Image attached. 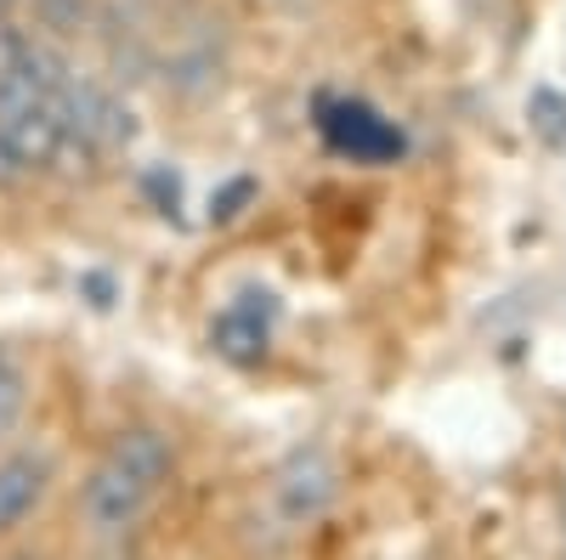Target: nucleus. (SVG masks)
Segmentation results:
<instances>
[{
    "mask_svg": "<svg viewBox=\"0 0 566 560\" xmlns=\"http://www.w3.org/2000/svg\"><path fill=\"white\" fill-rule=\"evenodd\" d=\"M323 136H328V148L368 159V165L402 154V130L391 119H380L368 103H323Z\"/></svg>",
    "mask_w": 566,
    "mask_h": 560,
    "instance_id": "1",
    "label": "nucleus"
},
{
    "mask_svg": "<svg viewBox=\"0 0 566 560\" xmlns=\"http://www.w3.org/2000/svg\"><path fill=\"white\" fill-rule=\"evenodd\" d=\"M148 482H136L125 464H97L91 471V482H85V516H91V527L97 532H119V527H130L136 516H142V504H148Z\"/></svg>",
    "mask_w": 566,
    "mask_h": 560,
    "instance_id": "2",
    "label": "nucleus"
},
{
    "mask_svg": "<svg viewBox=\"0 0 566 560\" xmlns=\"http://www.w3.org/2000/svg\"><path fill=\"white\" fill-rule=\"evenodd\" d=\"M335 493H340V476H335V464H328L323 453H301V458H290V471L277 476V504L290 509L295 521L323 516V509L335 504Z\"/></svg>",
    "mask_w": 566,
    "mask_h": 560,
    "instance_id": "3",
    "label": "nucleus"
},
{
    "mask_svg": "<svg viewBox=\"0 0 566 560\" xmlns=\"http://www.w3.org/2000/svg\"><path fill=\"white\" fill-rule=\"evenodd\" d=\"M272 311H277L272 295H266V306H255V295H244L232 311L216 317V351L232 357V362H255L272 340Z\"/></svg>",
    "mask_w": 566,
    "mask_h": 560,
    "instance_id": "4",
    "label": "nucleus"
},
{
    "mask_svg": "<svg viewBox=\"0 0 566 560\" xmlns=\"http://www.w3.org/2000/svg\"><path fill=\"white\" fill-rule=\"evenodd\" d=\"M45 493V464L40 458H7L0 464V532H12Z\"/></svg>",
    "mask_w": 566,
    "mask_h": 560,
    "instance_id": "5",
    "label": "nucleus"
},
{
    "mask_svg": "<svg viewBox=\"0 0 566 560\" xmlns=\"http://www.w3.org/2000/svg\"><path fill=\"white\" fill-rule=\"evenodd\" d=\"M108 458L125 464V471H130L136 482H148V487H159V482L170 476V447H165L159 431H125V436L114 442Z\"/></svg>",
    "mask_w": 566,
    "mask_h": 560,
    "instance_id": "6",
    "label": "nucleus"
},
{
    "mask_svg": "<svg viewBox=\"0 0 566 560\" xmlns=\"http://www.w3.org/2000/svg\"><path fill=\"white\" fill-rule=\"evenodd\" d=\"M527 114H533V130L544 136V142L549 148H560L566 142V97H560V91H533V103H527Z\"/></svg>",
    "mask_w": 566,
    "mask_h": 560,
    "instance_id": "7",
    "label": "nucleus"
},
{
    "mask_svg": "<svg viewBox=\"0 0 566 560\" xmlns=\"http://www.w3.org/2000/svg\"><path fill=\"white\" fill-rule=\"evenodd\" d=\"M250 199H255V181H244V176H239V181H227L221 193L210 199V215H216V221H232V215H239Z\"/></svg>",
    "mask_w": 566,
    "mask_h": 560,
    "instance_id": "8",
    "label": "nucleus"
},
{
    "mask_svg": "<svg viewBox=\"0 0 566 560\" xmlns=\"http://www.w3.org/2000/svg\"><path fill=\"white\" fill-rule=\"evenodd\" d=\"M18 408H23V373L7 362V368H0V431L18 419Z\"/></svg>",
    "mask_w": 566,
    "mask_h": 560,
    "instance_id": "9",
    "label": "nucleus"
},
{
    "mask_svg": "<svg viewBox=\"0 0 566 560\" xmlns=\"http://www.w3.org/2000/svg\"><path fill=\"white\" fill-rule=\"evenodd\" d=\"M148 199H154L165 215H176V204H181V187H176V176L154 170V176H148Z\"/></svg>",
    "mask_w": 566,
    "mask_h": 560,
    "instance_id": "10",
    "label": "nucleus"
},
{
    "mask_svg": "<svg viewBox=\"0 0 566 560\" xmlns=\"http://www.w3.org/2000/svg\"><path fill=\"white\" fill-rule=\"evenodd\" d=\"M85 295H91V306H114V284H108V277H85Z\"/></svg>",
    "mask_w": 566,
    "mask_h": 560,
    "instance_id": "11",
    "label": "nucleus"
},
{
    "mask_svg": "<svg viewBox=\"0 0 566 560\" xmlns=\"http://www.w3.org/2000/svg\"><path fill=\"white\" fill-rule=\"evenodd\" d=\"M0 7H7V0H0Z\"/></svg>",
    "mask_w": 566,
    "mask_h": 560,
    "instance_id": "12",
    "label": "nucleus"
}]
</instances>
